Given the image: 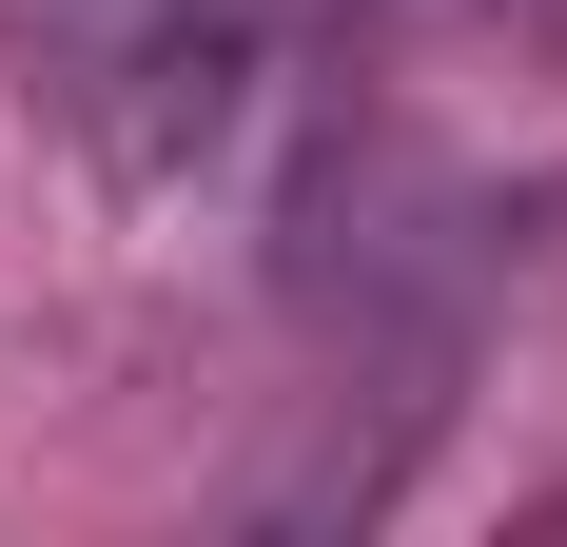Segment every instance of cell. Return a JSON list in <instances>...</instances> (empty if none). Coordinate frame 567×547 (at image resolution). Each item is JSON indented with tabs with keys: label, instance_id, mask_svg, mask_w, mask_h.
<instances>
[]
</instances>
